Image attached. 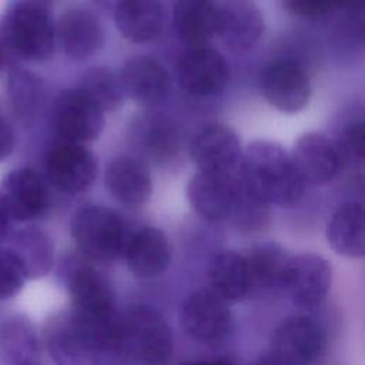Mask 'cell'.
I'll list each match as a JSON object with an SVG mask.
<instances>
[{"label": "cell", "instance_id": "6da1fadb", "mask_svg": "<svg viewBox=\"0 0 365 365\" xmlns=\"http://www.w3.org/2000/svg\"><path fill=\"white\" fill-rule=\"evenodd\" d=\"M238 175L242 184L268 205L292 207L304 194L305 184L291 155L272 141H252L242 153Z\"/></svg>", "mask_w": 365, "mask_h": 365}, {"label": "cell", "instance_id": "7a4b0ae2", "mask_svg": "<svg viewBox=\"0 0 365 365\" xmlns=\"http://www.w3.org/2000/svg\"><path fill=\"white\" fill-rule=\"evenodd\" d=\"M121 346L134 365H168L173 332L164 317L150 305H133L118 318Z\"/></svg>", "mask_w": 365, "mask_h": 365}, {"label": "cell", "instance_id": "3957f363", "mask_svg": "<svg viewBox=\"0 0 365 365\" xmlns=\"http://www.w3.org/2000/svg\"><path fill=\"white\" fill-rule=\"evenodd\" d=\"M10 51L24 60L43 63L56 50V27L48 10L38 1L13 6L0 24Z\"/></svg>", "mask_w": 365, "mask_h": 365}, {"label": "cell", "instance_id": "277c9868", "mask_svg": "<svg viewBox=\"0 0 365 365\" xmlns=\"http://www.w3.org/2000/svg\"><path fill=\"white\" fill-rule=\"evenodd\" d=\"M71 235L80 254L93 262H110L123 255L127 230L123 218L101 205H86L71 220Z\"/></svg>", "mask_w": 365, "mask_h": 365}, {"label": "cell", "instance_id": "5b68a950", "mask_svg": "<svg viewBox=\"0 0 365 365\" xmlns=\"http://www.w3.org/2000/svg\"><path fill=\"white\" fill-rule=\"evenodd\" d=\"M60 275L71 295V312L80 319H100L115 314L114 292L110 281L83 254L67 255Z\"/></svg>", "mask_w": 365, "mask_h": 365}, {"label": "cell", "instance_id": "8992f818", "mask_svg": "<svg viewBox=\"0 0 365 365\" xmlns=\"http://www.w3.org/2000/svg\"><path fill=\"white\" fill-rule=\"evenodd\" d=\"M48 182L63 192H81L96 180L97 161L83 144L58 140L50 145L44 158Z\"/></svg>", "mask_w": 365, "mask_h": 365}, {"label": "cell", "instance_id": "52a82bcc", "mask_svg": "<svg viewBox=\"0 0 365 365\" xmlns=\"http://www.w3.org/2000/svg\"><path fill=\"white\" fill-rule=\"evenodd\" d=\"M180 319L185 332L202 344L222 342L232 331L228 302L211 289L190 294L181 305Z\"/></svg>", "mask_w": 365, "mask_h": 365}, {"label": "cell", "instance_id": "ba28073f", "mask_svg": "<svg viewBox=\"0 0 365 365\" xmlns=\"http://www.w3.org/2000/svg\"><path fill=\"white\" fill-rule=\"evenodd\" d=\"M53 127L60 140L87 143L104 128V113L78 88L63 90L53 104Z\"/></svg>", "mask_w": 365, "mask_h": 365}, {"label": "cell", "instance_id": "9c48e42d", "mask_svg": "<svg viewBox=\"0 0 365 365\" xmlns=\"http://www.w3.org/2000/svg\"><path fill=\"white\" fill-rule=\"evenodd\" d=\"M324 332L309 317L284 319L272 332L269 356L281 365H311L322 351Z\"/></svg>", "mask_w": 365, "mask_h": 365}, {"label": "cell", "instance_id": "30bf717a", "mask_svg": "<svg viewBox=\"0 0 365 365\" xmlns=\"http://www.w3.org/2000/svg\"><path fill=\"white\" fill-rule=\"evenodd\" d=\"M190 154L198 171L235 174L242 151L237 133L224 124H208L191 141Z\"/></svg>", "mask_w": 365, "mask_h": 365}, {"label": "cell", "instance_id": "8fae6325", "mask_svg": "<svg viewBox=\"0 0 365 365\" xmlns=\"http://www.w3.org/2000/svg\"><path fill=\"white\" fill-rule=\"evenodd\" d=\"M289 155L302 182L311 185L332 181L344 161L338 143L322 133L302 134Z\"/></svg>", "mask_w": 365, "mask_h": 365}, {"label": "cell", "instance_id": "7c38bea8", "mask_svg": "<svg viewBox=\"0 0 365 365\" xmlns=\"http://www.w3.org/2000/svg\"><path fill=\"white\" fill-rule=\"evenodd\" d=\"M332 269L328 261L315 254L291 257L285 269L282 292L301 308L318 305L328 294Z\"/></svg>", "mask_w": 365, "mask_h": 365}, {"label": "cell", "instance_id": "4fadbf2b", "mask_svg": "<svg viewBox=\"0 0 365 365\" xmlns=\"http://www.w3.org/2000/svg\"><path fill=\"white\" fill-rule=\"evenodd\" d=\"M264 98L282 113L302 110L311 97V84L302 67L291 60L271 61L261 74Z\"/></svg>", "mask_w": 365, "mask_h": 365}, {"label": "cell", "instance_id": "5bb4252c", "mask_svg": "<svg viewBox=\"0 0 365 365\" xmlns=\"http://www.w3.org/2000/svg\"><path fill=\"white\" fill-rule=\"evenodd\" d=\"M178 83L192 96H211L221 91L230 77L222 54L208 46L187 47L178 60Z\"/></svg>", "mask_w": 365, "mask_h": 365}, {"label": "cell", "instance_id": "9a60e30c", "mask_svg": "<svg viewBox=\"0 0 365 365\" xmlns=\"http://www.w3.org/2000/svg\"><path fill=\"white\" fill-rule=\"evenodd\" d=\"M240 190L238 174L198 171L187 185L191 207L208 221H224L231 217Z\"/></svg>", "mask_w": 365, "mask_h": 365}, {"label": "cell", "instance_id": "2e32d148", "mask_svg": "<svg viewBox=\"0 0 365 365\" xmlns=\"http://www.w3.org/2000/svg\"><path fill=\"white\" fill-rule=\"evenodd\" d=\"M264 33V17L250 0H224L217 7L215 34L234 51L252 48Z\"/></svg>", "mask_w": 365, "mask_h": 365}, {"label": "cell", "instance_id": "e0dca14e", "mask_svg": "<svg viewBox=\"0 0 365 365\" xmlns=\"http://www.w3.org/2000/svg\"><path fill=\"white\" fill-rule=\"evenodd\" d=\"M124 94L143 107L161 104L170 91V76L165 67L153 57L134 56L120 73Z\"/></svg>", "mask_w": 365, "mask_h": 365}, {"label": "cell", "instance_id": "ac0fdd59", "mask_svg": "<svg viewBox=\"0 0 365 365\" xmlns=\"http://www.w3.org/2000/svg\"><path fill=\"white\" fill-rule=\"evenodd\" d=\"M14 221H29L41 215L48 205L44 180L31 168H16L4 175L1 191Z\"/></svg>", "mask_w": 365, "mask_h": 365}, {"label": "cell", "instance_id": "d6986e66", "mask_svg": "<svg viewBox=\"0 0 365 365\" xmlns=\"http://www.w3.org/2000/svg\"><path fill=\"white\" fill-rule=\"evenodd\" d=\"M56 40L68 58L86 60L101 48L104 27L91 11L70 9L61 14L57 23Z\"/></svg>", "mask_w": 365, "mask_h": 365}, {"label": "cell", "instance_id": "ffe728a7", "mask_svg": "<svg viewBox=\"0 0 365 365\" xmlns=\"http://www.w3.org/2000/svg\"><path fill=\"white\" fill-rule=\"evenodd\" d=\"M123 255L128 269L135 277L153 278L168 268L171 248L161 230L141 227L127 237Z\"/></svg>", "mask_w": 365, "mask_h": 365}, {"label": "cell", "instance_id": "44dd1931", "mask_svg": "<svg viewBox=\"0 0 365 365\" xmlns=\"http://www.w3.org/2000/svg\"><path fill=\"white\" fill-rule=\"evenodd\" d=\"M106 185L110 194L127 207H140L150 200L153 182L144 163L134 157L121 155L106 168Z\"/></svg>", "mask_w": 365, "mask_h": 365}, {"label": "cell", "instance_id": "7402d4cb", "mask_svg": "<svg viewBox=\"0 0 365 365\" xmlns=\"http://www.w3.org/2000/svg\"><path fill=\"white\" fill-rule=\"evenodd\" d=\"M114 21L127 40L140 44L150 43L163 31V4L160 0H118Z\"/></svg>", "mask_w": 365, "mask_h": 365}, {"label": "cell", "instance_id": "603a6c76", "mask_svg": "<svg viewBox=\"0 0 365 365\" xmlns=\"http://www.w3.org/2000/svg\"><path fill=\"white\" fill-rule=\"evenodd\" d=\"M44 341L56 365H88V346L71 311L48 319Z\"/></svg>", "mask_w": 365, "mask_h": 365}, {"label": "cell", "instance_id": "cb8c5ba5", "mask_svg": "<svg viewBox=\"0 0 365 365\" xmlns=\"http://www.w3.org/2000/svg\"><path fill=\"white\" fill-rule=\"evenodd\" d=\"M244 258L251 292L272 294L282 291L284 275L291 257L281 245L275 242L257 244L248 250Z\"/></svg>", "mask_w": 365, "mask_h": 365}, {"label": "cell", "instance_id": "d4e9b609", "mask_svg": "<svg viewBox=\"0 0 365 365\" xmlns=\"http://www.w3.org/2000/svg\"><path fill=\"white\" fill-rule=\"evenodd\" d=\"M215 0H177L174 4V27L187 47L207 46L215 36Z\"/></svg>", "mask_w": 365, "mask_h": 365}, {"label": "cell", "instance_id": "484cf974", "mask_svg": "<svg viewBox=\"0 0 365 365\" xmlns=\"http://www.w3.org/2000/svg\"><path fill=\"white\" fill-rule=\"evenodd\" d=\"M327 238L334 251L349 258H359L365 252L364 207L351 201L342 204L331 217Z\"/></svg>", "mask_w": 365, "mask_h": 365}, {"label": "cell", "instance_id": "4316f807", "mask_svg": "<svg viewBox=\"0 0 365 365\" xmlns=\"http://www.w3.org/2000/svg\"><path fill=\"white\" fill-rule=\"evenodd\" d=\"M207 274L211 291L227 302L240 301L251 292L245 258L235 251H220L212 255Z\"/></svg>", "mask_w": 365, "mask_h": 365}, {"label": "cell", "instance_id": "83f0119b", "mask_svg": "<svg viewBox=\"0 0 365 365\" xmlns=\"http://www.w3.org/2000/svg\"><path fill=\"white\" fill-rule=\"evenodd\" d=\"M137 148L157 163L171 160L180 147V135L175 125L158 114H147L138 118L133 130Z\"/></svg>", "mask_w": 365, "mask_h": 365}, {"label": "cell", "instance_id": "f1b7e54d", "mask_svg": "<svg viewBox=\"0 0 365 365\" xmlns=\"http://www.w3.org/2000/svg\"><path fill=\"white\" fill-rule=\"evenodd\" d=\"M0 358L4 365H40V342L29 319L13 317L1 324Z\"/></svg>", "mask_w": 365, "mask_h": 365}, {"label": "cell", "instance_id": "f546056e", "mask_svg": "<svg viewBox=\"0 0 365 365\" xmlns=\"http://www.w3.org/2000/svg\"><path fill=\"white\" fill-rule=\"evenodd\" d=\"M7 94L14 114L23 121H31L41 110L44 84L34 73L13 67L7 77Z\"/></svg>", "mask_w": 365, "mask_h": 365}, {"label": "cell", "instance_id": "4dcf8cb0", "mask_svg": "<svg viewBox=\"0 0 365 365\" xmlns=\"http://www.w3.org/2000/svg\"><path fill=\"white\" fill-rule=\"evenodd\" d=\"M11 251L23 265L27 278L43 277L53 265V244L37 228H26L16 234Z\"/></svg>", "mask_w": 365, "mask_h": 365}, {"label": "cell", "instance_id": "1f68e13d", "mask_svg": "<svg viewBox=\"0 0 365 365\" xmlns=\"http://www.w3.org/2000/svg\"><path fill=\"white\" fill-rule=\"evenodd\" d=\"M77 88L103 113L118 108L125 97L120 74L110 67H93L87 70Z\"/></svg>", "mask_w": 365, "mask_h": 365}, {"label": "cell", "instance_id": "d6a6232c", "mask_svg": "<svg viewBox=\"0 0 365 365\" xmlns=\"http://www.w3.org/2000/svg\"><path fill=\"white\" fill-rule=\"evenodd\" d=\"M240 177V175H238ZM268 204L250 191L240 178V190L231 217L238 230L252 232L264 228L268 222Z\"/></svg>", "mask_w": 365, "mask_h": 365}, {"label": "cell", "instance_id": "836d02e7", "mask_svg": "<svg viewBox=\"0 0 365 365\" xmlns=\"http://www.w3.org/2000/svg\"><path fill=\"white\" fill-rule=\"evenodd\" d=\"M26 272L11 250L0 248V298L17 294L26 281Z\"/></svg>", "mask_w": 365, "mask_h": 365}, {"label": "cell", "instance_id": "e575fe53", "mask_svg": "<svg viewBox=\"0 0 365 365\" xmlns=\"http://www.w3.org/2000/svg\"><path fill=\"white\" fill-rule=\"evenodd\" d=\"M342 158H349L358 164L364 163L365 147V127L364 123L354 121L348 124L342 133L341 143H338Z\"/></svg>", "mask_w": 365, "mask_h": 365}, {"label": "cell", "instance_id": "d590c367", "mask_svg": "<svg viewBox=\"0 0 365 365\" xmlns=\"http://www.w3.org/2000/svg\"><path fill=\"white\" fill-rule=\"evenodd\" d=\"M284 7L304 19H321L331 13L335 7L334 0H281Z\"/></svg>", "mask_w": 365, "mask_h": 365}, {"label": "cell", "instance_id": "8d00e7d4", "mask_svg": "<svg viewBox=\"0 0 365 365\" xmlns=\"http://www.w3.org/2000/svg\"><path fill=\"white\" fill-rule=\"evenodd\" d=\"M88 365H131L120 339L90 351Z\"/></svg>", "mask_w": 365, "mask_h": 365}, {"label": "cell", "instance_id": "74e56055", "mask_svg": "<svg viewBox=\"0 0 365 365\" xmlns=\"http://www.w3.org/2000/svg\"><path fill=\"white\" fill-rule=\"evenodd\" d=\"M14 131L11 125L0 117V161L7 158L14 148Z\"/></svg>", "mask_w": 365, "mask_h": 365}, {"label": "cell", "instance_id": "f35d334b", "mask_svg": "<svg viewBox=\"0 0 365 365\" xmlns=\"http://www.w3.org/2000/svg\"><path fill=\"white\" fill-rule=\"evenodd\" d=\"M13 221L14 220L9 211V207H7L3 195L0 194V242L9 237V234L11 231Z\"/></svg>", "mask_w": 365, "mask_h": 365}, {"label": "cell", "instance_id": "ab89813d", "mask_svg": "<svg viewBox=\"0 0 365 365\" xmlns=\"http://www.w3.org/2000/svg\"><path fill=\"white\" fill-rule=\"evenodd\" d=\"M334 3H335V7L345 9L352 13L362 10V6H364V0H334Z\"/></svg>", "mask_w": 365, "mask_h": 365}, {"label": "cell", "instance_id": "60d3db41", "mask_svg": "<svg viewBox=\"0 0 365 365\" xmlns=\"http://www.w3.org/2000/svg\"><path fill=\"white\" fill-rule=\"evenodd\" d=\"M10 54H11V51H10V48H9V46L4 40V36H3V31H1V27H0V71L6 66Z\"/></svg>", "mask_w": 365, "mask_h": 365}, {"label": "cell", "instance_id": "b9f144b4", "mask_svg": "<svg viewBox=\"0 0 365 365\" xmlns=\"http://www.w3.org/2000/svg\"><path fill=\"white\" fill-rule=\"evenodd\" d=\"M181 365H232V364L224 359H215V361H188Z\"/></svg>", "mask_w": 365, "mask_h": 365}, {"label": "cell", "instance_id": "7bdbcfd3", "mask_svg": "<svg viewBox=\"0 0 365 365\" xmlns=\"http://www.w3.org/2000/svg\"><path fill=\"white\" fill-rule=\"evenodd\" d=\"M252 365H281V364H278L277 361H274L269 355H265V356L259 358L258 361H255Z\"/></svg>", "mask_w": 365, "mask_h": 365}, {"label": "cell", "instance_id": "ee69618b", "mask_svg": "<svg viewBox=\"0 0 365 365\" xmlns=\"http://www.w3.org/2000/svg\"><path fill=\"white\" fill-rule=\"evenodd\" d=\"M40 1H47V0H40ZM40 1H38V3H40Z\"/></svg>", "mask_w": 365, "mask_h": 365}]
</instances>
